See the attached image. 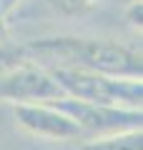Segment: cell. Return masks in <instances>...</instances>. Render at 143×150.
<instances>
[{
    "mask_svg": "<svg viewBox=\"0 0 143 150\" xmlns=\"http://www.w3.org/2000/svg\"><path fill=\"white\" fill-rule=\"evenodd\" d=\"M143 133L141 130H121V133H108L98 135L90 143H85V148L93 150H123V148H141Z\"/></svg>",
    "mask_w": 143,
    "mask_h": 150,
    "instance_id": "8992f818",
    "label": "cell"
},
{
    "mask_svg": "<svg viewBox=\"0 0 143 150\" xmlns=\"http://www.w3.org/2000/svg\"><path fill=\"white\" fill-rule=\"evenodd\" d=\"M55 105L65 110L70 118L78 123L83 135H108V133H121V130H141L143 128V110L141 108H128V105H111V103H88V100H75V98L60 95L55 98Z\"/></svg>",
    "mask_w": 143,
    "mask_h": 150,
    "instance_id": "3957f363",
    "label": "cell"
},
{
    "mask_svg": "<svg viewBox=\"0 0 143 150\" xmlns=\"http://www.w3.org/2000/svg\"><path fill=\"white\" fill-rule=\"evenodd\" d=\"M20 3H23V0H0V18H5V20H8V15H10Z\"/></svg>",
    "mask_w": 143,
    "mask_h": 150,
    "instance_id": "30bf717a",
    "label": "cell"
},
{
    "mask_svg": "<svg viewBox=\"0 0 143 150\" xmlns=\"http://www.w3.org/2000/svg\"><path fill=\"white\" fill-rule=\"evenodd\" d=\"M13 115H15V123L35 138H48V140L85 138L83 130L78 128V123L50 100L13 103Z\"/></svg>",
    "mask_w": 143,
    "mask_h": 150,
    "instance_id": "277c9868",
    "label": "cell"
},
{
    "mask_svg": "<svg viewBox=\"0 0 143 150\" xmlns=\"http://www.w3.org/2000/svg\"><path fill=\"white\" fill-rule=\"evenodd\" d=\"M20 63H28L25 58V48L23 45H13V43H5L0 40V73L8 68H15Z\"/></svg>",
    "mask_w": 143,
    "mask_h": 150,
    "instance_id": "52a82bcc",
    "label": "cell"
},
{
    "mask_svg": "<svg viewBox=\"0 0 143 150\" xmlns=\"http://www.w3.org/2000/svg\"><path fill=\"white\" fill-rule=\"evenodd\" d=\"M58 83L48 68L38 63H20L0 73V100L30 103V100H55L60 98Z\"/></svg>",
    "mask_w": 143,
    "mask_h": 150,
    "instance_id": "5b68a950",
    "label": "cell"
},
{
    "mask_svg": "<svg viewBox=\"0 0 143 150\" xmlns=\"http://www.w3.org/2000/svg\"><path fill=\"white\" fill-rule=\"evenodd\" d=\"M28 63L48 65H75L98 73H108L116 78H143V58L141 53L111 40L95 38H73V35H55L40 38L23 45Z\"/></svg>",
    "mask_w": 143,
    "mask_h": 150,
    "instance_id": "6da1fadb",
    "label": "cell"
},
{
    "mask_svg": "<svg viewBox=\"0 0 143 150\" xmlns=\"http://www.w3.org/2000/svg\"><path fill=\"white\" fill-rule=\"evenodd\" d=\"M55 8H58L63 15L68 18H75V15H83L85 10H90V8L95 5V0H53Z\"/></svg>",
    "mask_w": 143,
    "mask_h": 150,
    "instance_id": "ba28073f",
    "label": "cell"
},
{
    "mask_svg": "<svg viewBox=\"0 0 143 150\" xmlns=\"http://www.w3.org/2000/svg\"><path fill=\"white\" fill-rule=\"evenodd\" d=\"M123 18H126V23L133 28V30L141 33V28H143V0H131Z\"/></svg>",
    "mask_w": 143,
    "mask_h": 150,
    "instance_id": "9c48e42d",
    "label": "cell"
},
{
    "mask_svg": "<svg viewBox=\"0 0 143 150\" xmlns=\"http://www.w3.org/2000/svg\"><path fill=\"white\" fill-rule=\"evenodd\" d=\"M48 73L58 83L60 93L68 98L141 108L143 100L141 78H116V75L88 70V68H75V65H48Z\"/></svg>",
    "mask_w": 143,
    "mask_h": 150,
    "instance_id": "7a4b0ae2",
    "label": "cell"
}]
</instances>
